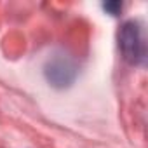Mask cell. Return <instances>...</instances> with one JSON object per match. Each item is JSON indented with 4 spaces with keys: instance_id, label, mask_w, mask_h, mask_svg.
<instances>
[{
    "instance_id": "cell-3",
    "label": "cell",
    "mask_w": 148,
    "mask_h": 148,
    "mask_svg": "<svg viewBox=\"0 0 148 148\" xmlns=\"http://www.w3.org/2000/svg\"><path fill=\"white\" fill-rule=\"evenodd\" d=\"M103 9L106 12H110L112 16H119V12L122 11V4L120 2H106V4H103Z\"/></svg>"
},
{
    "instance_id": "cell-2",
    "label": "cell",
    "mask_w": 148,
    "mask_h": 148,
    "mask_svg": "<svg viewBox=\"0 0 148 148\" xmlns=\"http://www.w3.org/2000/svg\"><path fill=\"white\" fill-rule=\"evenodd\" d=\"M77 73H79V70H77L75 61L63 52L51 56L44 66V75H45L47 82L58 89H64V87L71 86L77 77Z\"/></svg>"
},
{
    "instance_id": "cell-1",
    "label": "cell",
    "mask_w": 148,
    "mask_h": 148,
    "mask_svg": "<svg viewBox=\"0 0 148 148\" xmlns=\"http://www.w3.org/2000/svg\"><path fill=\"white\" fill-rule=\"evenodd\" d=\"M119 47L131 64H143L146 59V42L138 21H125L119 30Z\"/></svg>"
}]
</instances>
